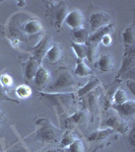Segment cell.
Returning a JSON list of instances; mask_svg holds the SVG:
<instances>
[{"mask_svg": "<svg viewBox=\"0 0 135 152\" xmlns=\"http://www.w3.org/2000/svg\"><path fill=\"white\" fill-rule=\"evenodd\" d=\"M127 86L129 87L130 91H131L132 94H135V80L134 79H128L127 80Z\"/></svg>", "mask_w": 135, "mask_h": 152, "instance_id": "obj_31", "label": "cell"}, {"mask_svg": "<svg viewBox=\"0 0 135 152\" xmlns=\"http://www.w3.org/2000/svg\"><path fill=\"white\" fill-rule=\"evenodd\" d=\"M133 135H134V131H132V132H131V134H130V143H131V145H132V146H134Z\"/></svg>", "mask_w": 135, "mask_h": 152, "instance_id": "obj_32", "label": "cell"}, {"mask_svg": "<svg viewBox=\"0 0 135 152\" xmlns=\"http://www.w3.org/2000/svg\"><path fill=\"white\" fill-rule=\"evenodd\" d=\"M71 47L73 49V52L75 53L77 57V60H84L87 55V48L85 44H77L71 43Z\"/></svg>", "mask_w": 135, "mask_h": 152, "instance_id": "obj_22", "label": "cell"}, {"mask_svg": "<svg viewBox=\"0 0 135 152\" xmlns=\"http://www.w3.org/2000/svg\"><path fill=\"white\" fill-rule=\"evenodd\" d=\"M36 124L40 127L36 132L37 138L39 140L43 142H57L59 140L62 132L49 119H39Z\"/></svg>", "mask_w": 135, "mask_h": 152, "instance_id": "obj_2", "label": "cell"}, {"mask_svg": "<svg viewBox=\"0 0 135 152\" xmlns=\"http://www.w3.org/2000/svg\"><path fill=\"white\" fill-rule=\"evenodd\" d=\"M102 84L101 80L98 77H92L88 80V82L85 85H83L82 87L78 88L77 90V96H83V95L90 94L92 91H94L95 88H98L100 85Z\"/></svg>", "mask_w": 135, "mask_h": 152, "instance_id": "obj_14", "label": "cell"}, {"mask_svg": "<svg viewBox=\"0 0 135 152\" xmlns=\"http://www.w3.org/2000/svg\"><path fill=\"white\" fill-rule=\"evenodd\" d=\"M134 63H135L134 48L125 51V55H124L123 61H122L121 69H120L119 73H118V76L126 74V73H128V72H133Z\"/></svg>", "mask_w": 135, "mask_h": 152, "instance_id": "obj_9", "label": "cell"}, {"mask_svg": "<svg viewBox=\"0 0 135 152\" xmlns=\"http://www.w3.org/2000/svg\"><path fill=\"white\" fill-rule=\"evenodd\" d=\"M100 44H103L105 47H109V46L112 44V36L110 35V34H106V35H104L102 38V40H101Z\"/></svg>", "mask_w": 135, "mask_h": 152, "instance_id": "obj_30", "label": "cell"}, {"mask_svg": "<svg viewBox=\"0 0 135 152\" xmlns=\"http://www.w3.org/2000/svg\"><path fill=\"white\" fill-rule=\"evenodd\" d=\"M122 38H123V43L125 46V50H130V49L134 48V41H135V33L133 26H128L124 29L123 34H122Z\"/></svg>", "mask_w": 135, "mask_h": 152, "instance_id": "obj_16", "label": "cell"}, {"mask_svg": "<svg viewBox=\"0 0 135 152\" xmlns=\"http://www.w3.org/2000/svg\"><path fill=\"white\" fill-rule=\"evenodd\" d=\"M98 67L101 72L109 73L115 67V59L111 54H104L98 60Z\"/></svg>", "mask_w": 135, "mask_h": 152, "instance_id": "obj_12", "label": "cell"}, {"mask_svg": "<svg viewBox=\"0 0 135 152\" xmlns=\"http://www.w3.org/2000/svg\"><path fill=\"white\" fill-rule=\"evenodd\" d=\"M12 84H13V79H12V77L9 74H2L0 76V85L1 86H3L4 88H7V89H9Z\"/></svg>", "mask_w": 135, "mask_h": 152, "instance_id": "obj_28", "label": "cell"}, {"mask_svg": "<svg viewBox=\"0 0 135 152\" xmlns=\"http://www.w3.org/2000/svg\"><path fill=\"white\" fill-rule=\"evenodd\" d=\"M83 150H84L83 143H82V141L78 138L75 139V140L67 147L68 152H83Z\"/></svg>", "mask_w": 135, "mask_h": 152, "instance_id": "obj_26", "label": "cell"}, {"mask_svg": "<svg viewBox=\"0 0 135 152\" xmlns=\"http://www.w3.org/2000/svg\"><path fill=\"white\" fill-rule=\"evenodd\" d=\"M77 85L74 77L67 69H60L54 74V80L49 83L46 88V92L58 94L67 88L74 87Z\"/></svg>", "mask_w": 135, "mask_h": 152, "instance_id": "obj_1", "label": "cell"}, {"mask_svg": "<svg viewBox=\"0 0 135 152\" xmlns=\"http://www.w3.org/2000/svg\"><path fill=\"white\" fill-rule=\"evenodd\" d=\"M24 3H26V1H18V5H23Z\"/></svg>", "mask_w": 135, "mask_h": 152, "instance_id": "obj_34", "label": "cell"}, {"mask_svg": "<svg viewBox=\"0 0 135 152\" xmlns=\"http://www.w3.org/2000/svg\"><path fill=\"white\" fill-rule=\"evenodd\" d=\"M63 56V48L59 44H52V46L48 50L46 54V59L50 64H56L62 59Z\"/></svg>", "mask_w": 135, "mask_h": 152, "instance_id": "obj_13", "label": "cell"}, {"mask_svg": "<svg viewBox=\"0 0 135 152\" xmlns=\"http://www.w3.org/2000/svg\"><path fill=\"white\" fill-rule=\"evenodd\" d=\"M113 109L116 111L119 116L122 117H132L135 114V102L133 99L132 100H127L124 104H119V105H112Z\"/></svg>", "mask_w": 135, "mask_h": 152, "instance_id": "obj_11", "label": "cell"}, {"mask_svg": "<svg viewBox=\"0 0 135 152\" xmlns=\"http://www.w3.org/2000/svg\"><path fill=\"white\" fill-rule=\"evenodd\" d=\"M15 94H16V96L21 97V99H28V97H29L32 95V89H31V87L26 84L18 85V86L15 88Z\"/></svg>", "mask_w": 135, "mask_h": 152, "instance_id": "obj_24", "label": "cell"}, {"mask_svg": "<svg viewBox=\"0 0 135 152\" xmlns=\"http://www.w3.org/2000/svg\"><path fill=\"white\" fill-rule=\"evenodd\" d=\"M2 118H3V116H2V114L0 113V124H1V122H2Z\"/></svg>", "mask_w": 135, "mask_h": 152, "instance_id": "obj_35", "label": "cell"}, {"mask_svg": "<svg viewBox=\"0 0 135 152\" xmlns=\"http://www.w3.org/2000/svg\"><path fill=\"white\" fill-rule=\"evenodd\" d=\"M90 29L94 33V31H98V29L111 24V16H110L109 13H107L105 11L95 12L90 18Z\"/></svg>", "mask_w": 135, "mask_h": 152, "instance_id": "obj_5", "label": "cell"}, {"mask_svg": "<svg viewBox=\"0 0 135 152\" xmlns=\"http://www.w3.org/2000/svg\"><path fill=\"white\" fill-rule=\"evenodd\" d=\"M85 120H87V115H85L84 112H82V111L75 112L74 114H72L67 120H66V127L69 124H70V126L72 124L80 125V124L84 123Z\"/></svg>", "mask_w": 135, "mask_h": 152, "instance_id": "obj_21", "label": "cell"}, {"mask_svg": "<svg viewBox=\"0 0 135 152\" xmlns=\"http://www.w3.org/2000/svg\"><path fill=\"white\" fill-rule=\"evenodd\" d=\"M74 73L78 77H87L88 75L92 74V71L88 67V65L84 62V60H77L76 66H75Z\"/></svg>", "mask_w": 135, "mask_h": 152, "instance_id": "obj_20", "label": "cell"}, {"mask_svg": "<svg viewBox=\"0 0 135 152\" xmlns=\"http://www.w3.org/2000/svg\"><path fill=\"white\" fill-rule=\"evenodd\" d=\"M46 152H62L61 150H59V149H49Z\"/></svg>", "mask_w": 135, "mask_h": 152, "instance_id": "obj_33", "label": "cell"}, {"mask_svg": "<svg viewBox=\"0 0 135 152\" xmlns=\"http://www.w3.org/2000/svg\"><path fill=\"white\" fill-rule=\"evenodd\" d=\"M0 99H4V100H9V102H16V104H18V100L11 99V97L9 96L8 89H7V88H4L3 86H1V85H0Z\"/></svg>", "mask_w": 135, "mask_h": 152, "instance_id": "obj_29", "label": "cell"}, {"mask_svg": "<svg viewBox=\"0 0 135 152\" xmlns=\"http://www.w3.org/2000/svg\"><path fill=\"white\" fill-rule=\"evenodd\" d=\"M40 95L43 99H47L50 104L57 107L59 112L71 111L74 104V94L68 92H58V94H50V92H40Z\"/></svg>", "mask_w": 135, "mask_h": 152, "instance_id": "obj_3", "label": "cell"}, {"mask_svg": "<svg viewBox=\"0 0 135 152\" xmlns=\"http://www.w3.org/2000/svg\"><path fill=\"white\" fill-rule=\"evenodd\" d=\"M52 46V40L50 37H44L42 40L34 48V56L33 57L38 61L39 63H42L44 57L46 56L48 50Z\"/></svg>", "mask_w": 135, "mask_h": 152, "instance_id": "obj_7", "label": "cell"}, {"mask_svg": "<svg viewBox=\"0 0 135 152\" xmlns=\"http://www.w3.org/2000/svg\"><path fill=\"white\" fill-rule=\"evenodd\" d=\"M6 152H31V150L26 147L23 142H18L7 149Z\"/></svg>", "mask_w": 135, "mask_h": 152, "instance_id": "obj_27", "label": "cell"}, {"mask_svg": "<svg viewBox=\"0 0 135 152\" xmlns=\"http://www.w3.org/2000/svg\"><path fill=\"white\" fill-rule=\"evenodd\" d=\"M53 4L54 6L51 7L52 8V20H53V24L59 31L62 28L63 23H64L66 18V15L69 12V9H68L67 4L63 1L53 2Z\"/></svg>", "mask_w": 135, "mask_h": 152, "instance_id": "obj_4", "label": "cell"}, {"mask_svg": "<svg viewBox=\"0 0 135 152\" xmlns=\"http://www.w3.org/2000/svg\"><path fill=\"white\" fill-rule=\"evenodd\" d=\"M114 132V130L111 128H106V129H102V130H98V131L94 132L92 134H90L87 137L88 141L90 142H101L105 139H107L109 136H111Z\"/></svg>", "mask_w": 135, "mask_h": 152, "instance_id": "obj_17", "label": "cell"}, {"mask_svg": "<svg viewBox=\"0 0 135 152\" xmlns=\"http://www.w3.org/2000/svg\"><path fill=\"white\" fill-rule=\"evenodd\" d=\"M128 100V95H127L126 91L122 88H118L115 91L114 95H113V100H112V105H119L124 104L125 102Z\"/></svg>", "mask_w": 135, "mask_h": 152, "instance_id": "obj_23", "label": "cell"}, {"mask_svg": "<svg viewBox=\"0 0 135 152\" xmlns=\"http://www.w3.org/2000/svg\"><path fill=\"white\" fill-rule=\"evenodd\" d=\"M66 26H68L72 29H76L83 28V23H84V16L82 12L78 9H73L68 12L64 20Z\"/></svg>", "mask_w": 135, "mask_h": 152, "instance_id": "obj_8", "label": "cell"}, {"mask_svg": "<svg viewBox=\"0 0 135 152\" xmlns=\"http://www.w3.org/2000/svg\"><path fill=\"white\" fill-rule=\"evenodd\" d=\"M75 139H76V137H75V135L73 133H71L69 131L65 132L62 137V139H61V142H60L61 147H62V148H67V147L69 146Z\"/></svg>", "mask_w": 135, "mask_h": 152, "instance_id": "obj_25", "label": "cell"}, {"mask_svg": "<svg viewBox=\"0 0 135 152\" xmlns=\"http://www.w3.org/2000/svg\"><path fill=\"white\" fill-rule=\"evenodd\" d=\"M90 35V31L84 28L72 29V42L77 44H85Z\"/></svg>", "mask_w": 135, "mask_h": 152, "instance_id": "obj_18", "label": "cell"}, {"mask_svg": "<svg viewBox=\"0 0 135 152\" xmlns=\"http://www.w3.org/2000/svg\"><path fill=\"white\" fill-rule=\"evenodd\" d=\"M23 29L29 35H36L43 31V24L40 20L34 19V20H29L24 24Z\"/></svg>", "mask_w": 135, "mask_h": 152, "instance_id": "obj_19", "label": "cell"}, {"mask_svg": "<svg viewBox=\"0 0 135 152\" xmlns=\"http://www.w3.org/2000/svg\"><path fill=\"white\" fill-rule=\"evenodd\" d=\"M34 82L37 85V87L39 88H44L50 83L51 81V74L49 73V71L46 69L43 66L39 67L38 71H37L35 77H34Z\"/></svg>", "mask_w": 135, "mask_h": 152, "instance_id": "obj_10", "label": "cell"}, {"mask_svg": "<svg viewBox=\"0 0 135 152\" xmlns=\"http://www.w3.org/2000/svg\"><path fill=\"white\" fill-rule=\"evenodd\" d=\"M104 125L107 128H111L114 130V131L120 132L121 134H126L129 130V126H128V124H127V122H125L124 120L122 119V117L119 116L118 114L111 115V116L106 120Z\"/></svg>", "mask_w": 135, "mask_h": 152, "instance_id": "obj_6", "label": "cell"}, {"mask_svg": "<svg viewBox=\"0 0 135 152\" xmlns=\"http://www.w3.org/2000/svg\"><path fill=\"white\" fill-rule=\"evenodd\" d=\"M40 66H41V64L36 60L35 58L34 57L29 58V60L28 61V63H26V69H24V76H26V79L33 80Z\"/></svg>", "mask_w": 135, "mask_h": 152, "instance_id": "obj_15", "label": "cell"}]
</instances>
